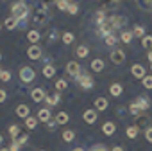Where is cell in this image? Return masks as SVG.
<instances>
[{"mask_svg":"<svg viewBox=\"0 0 152 151\" xmlns=\"http://www.w3.org/2000/svg\"><path fill=\"white\" fill-rule=\"evenodd\" d=\"M9 151H20V144L13 140V144H11V147H9Z\"/></svg>","mask_w":152,"mask_h":151,"instance_id":"681fc988","label":"cell"},{"mask_svg":"<svg viewBox=\"0 0 152 151\" xmlns=\"http://www.w3.org/2000/svg\"><path fill=\"white\" fill-rule=\"evenodd\" d=\"M6 97H7L6 90H0V103H4V101H6Z\"/></svg>","mask_w":152,"mask_h":151,"instance_id":"f907efd6","label":"cell"},{"mask_svg":"<svg viewBox=\"0 0 152 151\" xmlns=\"http://www.w3.org/2000/svg\"><path fill=\"white\" fill-rule=\"evenodd\" d=\"M134 126L138 128V130H147V128H150V117L147 115V113H140L138 117H136V121H134Z\"/></svg>","mask_w":152,"mask_h":151,"instance_id":"8992f818","label":"cell"},{"mask_svg":"<svg viewBox=\"0 0 152 151\" xmlns=\"http://www.w3.org/2000/svg\"><path fill=\"white\" fill-rule=\"evenodd\" d=\"M75 79H77V83H79L84 90H90V88L95 85V83H93V78H91L90 74H86V72H81V74H79Z\"/></svg>","mask_w":152,"mask_h":151,"instance_id":"277c9868","label":"cell"},{"mask_svg":"<svg viewBox=\"0 0 152 151\" xmlns=\"http://www.w3.org/2000/svg\"><path fill=\"white\" fill-rule=\"evenodd\" d=\"M115 131H116V126L113 122H104V126H102V133L104 135H113Z\"/></svg>","mask_w":152,"mask_h":151,"instance_id":"ffe728a7","label":"cell"},{"mask_svg":"<svg viewBox=\"0 0 152 151\" xmlns=\"http://www.w3.org/2000/svg\"><path fill=\"white\" fill-rule=\"evenodd\" d=\"M73 151H84V149H81V147H77V149H73Z\"/></svg>","mask_w":152,"mask_h":151,"instance_id":"11a10c76","label":"cell"},{"mask_svg":"<svg viewBox=\"0 0 152 151\" xmlns=\"http://www.w3.org/2000/svg\"><path fill=\"white\" fill-rule=\"evenodd\" d=\"M136 104H138V108H140L141 112H145V110L150 108V101H148L147 95H140V97L136 99Z\"/></svg>","mask_w":152,"mask_h":151,"instance_id":"4fadbf2b","label":"cell"},{"mask_svg":"<svg viewBox=\"0 0 152 151\" xmlns=\"http://www.w3.org/2000/svg\"><path fill=\"white\" fill-rule=\"evenodd\" d=\"M0 74H2V68H0Z\"/></svg>","mask_w":152,"mask_h":151,"instance_id":"680465c9","label":"cell"},{"mask_svg":"<svg viewBox=\"0 0 152 151\" xmlns=\"http://www.w3.org/2000/svg\"><path fill=\"white\" fill-rule=\"evenodd\" d=\"M45 101H47V104H48V106H56V104L61 101V95H59V94H54V95H47V97H45Z\"/></svg>","mask_w":152,"mask_h":151,"instance_id":"7402d4cb","label":"cell"},{"mask_svg":"<svg viewBox=\"0 0 152 151\" xmlns=\"http://www.w3.org/2000/svg\"><path fill=\"white\" fill-rule=\"evenodd\" d=\"M61 38H63V41H64L66 45L73 41V34H72V33H63V36H61Z\"/></svg>","mask_w":152,"mask_h":151,"instance_id":"60d3db41","label":"cell"},{"mask_svg":"<svg viewBox=\"0 0 152 151\" xmlns=\"http://www.w3.org/2000/svg\"><path fill=\"white\" fill-rule=\"evenodd\" d=\"M109 58H111V61H113L115 65H122V63L125 61V52H124L122 49H113V52L109 54Z\"/></svg>","mask_w":152,"mask_h":151,"instance_id":"52a82bcc","label":"cell"},{"mask_svg":"<svg viewBox=\"0 0 152 151\" xmlns=\"http://www.w3.org/2000/svg\"><path fill=\"white\" fill-rule=\"evenodd\" d=\"M145 138H147V140H148V142L152 144V126L145 130Z\"/></svg>","mask_w":152,"mask_h":151,"instance_id":"bcb514c9","label":"cell"},{"mask_svg":"<svg viewBox=\"0 0 152 151\" xmlns=\"http://www.w3.org/2000/svg\"><path fill=\"white\" fill-rule=\"evenodd\" d=\"M48 20H50V13H48V9L43 7V6H39L38 11H36V15H34V24H38V25H45Z\"/></svg>","mask_w":152,"mask_h":151,"instance_id":"3957f363","label":"cell"},{"mask_svg":"<svg viewBox=\"0 0 152 151\" xmlns=\"http://www.w3.org/2000/svg\"><path fill=\"white\" fill-rule=\"evenodd\" d=\"M0 151H9V147H4V149H0Z\"/></svg>","mask_w":152,"mask_h":151,"instance_id":"db71d44e","label":"cell"},{"mask_svg":"<svg viewBox=\"0 0 152 151\" xmlns=\"http://www.w3.org/2000/svg\"><path fill=\"white\" fill-rule=\"evenodd\" d=\"M132 34H134V36H138V38L147 36V34H145V27H141V25H136V27L132 29Z\"/></svg>","mask_w":152,"mask_h":151,"instance_id":"d6a6232c","label":"cell"},{"mask_svg":"<svg viewBox=\"0 0 152 151\" xmlns=\"http://www.w3.org/2000/svg\"><path fill=\"white\" fill-rule=\"evenodd\" d=\"M50 119H52V113H50L48 108H41V110L38 112V121H41V122H48Z\"/></svg>","mask_w":152,"mask_h":151,"instance_id":"5bb4252c","label":"cell"},{"mask_svg":"<svg viewBox=\"0 0 152 151\" xmlns=\"http://www.w3.org/2000/svg\"><path fill=\"white\" fill-rule=\"evenodd\" d=\"M0 79L7 83V81L11 79V72H9V70H2V74H0Z\"/></svg>","mask_w":152,"mask_h":151,"instance_id":"7bdbcfd3","label":"cell"},{"mask_svg":"<svg viewBox=\"0 0 152 151\" xmlns=\"http://www.w3.org/2000/svg\"><path fill=\"white\" fill-rule=\"evenodd\" d=\"M4 25H6L9 31H13V29H16V25H18V20H16L15 16H7V18H6V22H4Z\"/></svg>","mask_w":152,"mask_h":151,"instance_id":"44dd1931","label":"cell"},{"mask_svg":"<svg viewBox=\"0 0 152 151\" xmlns=\"http://www.w3.org/2000/svg\"><path fill=\"white\" fill-rule=\"evenodd\" d=\"M150 67H152V63H150Z\"/></svg>","mask_w":152,"mask_h":151,"instance_id":"91938a15","label":"cell"},{"mask_svg":"<svg viewBox=\"0 0 152 151\" xmlns=\"http://www.w3.org/2000/svg\"><path fill=\"white\" fill-rule=\"evenodd\" d=\"M43 76H45V78H52V76H56V68H54L52 65H45V68H43Z\"/></svg>","mask_w":152,"mask_h":151,"instance_id":"f546056e","label":"cell"},{"mask_svg":"<svg viewBox=\"0 0 152 151\" xmlns=\"http://www.w3.org/2000/svg\"><path fill=\"white\" fill-rule=\"evenodd\" d=\"M111 151H124V149H122V147H120V146H115V147H113V149H111Z\"/></svg>","mask_w":152,"mask_h":151,"instance_id":"816d5d0a","label":"cell"},{"mask_svg":"<svg viewBox=\"0 0 152 151\" xmlns=\"http://www.w3.org/2000/svg\"><path fill=\"white\" fill-rule=\"evenodd\" d=\"M0 144H2V135H0Z\"/></svg>","mask_w":152,"mask_h":151,"instance_id":"9f6ffc18","label":"cell"},{"mask_svg":"<svg viewBox=\"0 0 152 151\" xmlns=\"http://www.w3.org/2000/svg\"><path fill=\"white\" fill-rule=\"evenodd\" d=\"M68 121H70V115H68L66 112H59V113L56 115V122H57V124H66Z\"/></svg>","mask_w":152,"mask_h":151,"instance_id":"603a6c76","label":"cell"},{"mask_svg":"<svg viewBox=\"0 0 152 151\" xmlns=\"http://www.w3.org/2000/svg\"><path fill=\"white\" fill-rule=\"evenodd\" d=\"M141 45H143L147 50H152V36H143V38H141Z\"/></svg>","mask_w":152,"mask_h":151,"instance_id":"1f68e13d","label":"cell"},{"mask_svg":"<svg viewBox=\"0 0 152 151\" xmlns=\"http://www.w3.org/2000/svg\"><path fill=\"white\" fill-rule=\"evenodd\" d=\"M106 20H107V15H106L104 11H99V13L95 15V22H97V27H100V25H102Z\"/></svg>","mask_w":152,"mask_h":151,"instance_id":"cb8c5ba5","label":"cell"},{"mask_svg":"<svg viewBox=\"0 0 152 151\" xmlns=\"http://www.w3.org/2000/svg\"><path fill=\"white\" fill-rule=\"evenodd\" d=\"M124 25H125V18H122V16H118V15H111V16H107V20L99 27L97 34L106 38V36L113 34L115 29H120V27H124Z\"/></svg>","mask_w":152,"mask_h":151,"instance_id":"6da1fadb","label":"cell"},{"mask_svg":"<svg viewBox=\"0 0 152 151\" xmlns=\"http://www.w3.org/2000/svg\"><path fill=\"white\" fill-rule=\"evenodd\" d=\"M122 92H124V87H122L120 83H113V85L109 87V94H111L113 97H118V95H122Z\"/></svg>","mask_w":152,"mask_h":151,"instance_id":"e0dca14e","label":"cell"},{"mask_svg":"<svg viewBox=\"0 0 152 151\" xmlns=\"http://www.w3.org/2000/svg\"><path fill=\"white\" fill-rule=\"evenodd\" d=\"M107 106H109V101H107L106 97H99V99H95V108H97L99 112L107 110Z\"/></svg>","mask_w":152,"mask_h":151,"instance_id":"9a60e30c","label":"cell"},{"mask_svg":"<svg viewBox=\"0 0 152 151\" xmlns=\"http://www.w3.org/2000/svg\"><path fill=\"white\" fill-rule=\"evenodd\" d=\"M41 151H45V149H41Z\"/></svg>","mask_w":152,"mask_h":151,"instance_id":"94428289","label":"cell"},{"mask_svg":"<svg viewBox=\"0 0 152 151\" xmlns=\"http://www.w3.org/2000/svg\"><path fill=\"white\" fill-rule=\"evenodd\" d=\"M104 41H106V45H107V47H115V45L118 43V38H116L115 34H109V36H106V38H104Z\"/></svg>","mask_w":152,"mask_h":151,"instance_id":"f1b7e54d","label":"cell"},{"mask_svg":"<svg viewBox=\"0 0 152 151\" xmlns=\"http://www.w3.org/2000/svg\"><path fill=\"white\" fill-rule=\"evenodd\" d=\"M7 130H9V135H11V138H13V140H16V138L20 137V126L13 124V126H9Z\"/></svg>","mask_w":152,"mask_h":151,"instance_id":"d4e9b609","label":"cell"},{"mask_svg":"<svg viewBox=\"0 0 152 151\" xmlns=\"http://www.w3.org/2000/svg\"><path fill=\"white\" fill-rule=\"evenodd\" d=\"M147 58H148V61L152 63V50H148V56H147Z\"/></svg>","mask_w":152,"mask_h":151,"instance_id":"f5cc1de1","label":"cell"},{"mask_svg":"<svg viewBox=\"0 0 152 151\" xmlns=\"http://www.w3.org/2000/svg\"><path fill=\"white\" fill-rule=\"evenodd\" d=\"M27 40L32 41V45H38V41H39V33H38L36 29L29 31V33H27Z\"/></svg>","mask_w":152,"mask_h":151,"instance_id":"d6986e66","label":"cell"},{"mask_svg":"<svg viewBox=\"0 0 152 151\" xmlns=\"http://www.w3.org/2000/svg\"><path fill=\"white\" fill-rule=\"evenodd\" d=\"M16 115L22 117V119H27L29 117V106L27 104H18L16 106Z\"/></svg>","mask_w":152,"mask_h":151,"instance_id":"ac0fdd59","label":"cell"},{"mask_svg":"<svg viewBox=\"0 0 152 151\" xmlns=\"http://www.w3.org/2000/svg\"><path fill=\"white\" fill-rule=\"evenodd\" d=\"M56 6H57L61 11H68V6H70V2H68V0H56Z\"/></svg>","mask_w":152,"mask_h":151,"instance_id":"d590c367","label":"cell"},{"mask_svg":"<svg viewBox=\"0 0 152 151\" xmlns=\"http://www.w3.org/2000/svg\"><path fill=\"white\" fill-rule=\"evenodd\" d=\"M31 97H32V101H34V103H41V101H45L47 94H45V90H43V88H34V90L31 92Z\"/></svg>","mask_w":152,"mask_h":151,"instance_id":"8fae6325","label":"cell"},{"mask_svg":"<svg viewBox=\"0 0 152 151\" xmlns=\"http://www.w3.org/2000/svg\"><path fill=\"white\" fill-rule=\"evenodd\" d=\"M66 72H68L70 76H73V78H77V76L81 74L79 63H77V61H70V63H66Z\"/></svg>","mask_w":152,"mask_h":151,"instance_id":"ba28073f","label":"cell"},{"mask_svg":"<svg viewBox=\"0 0 152 151\" xmlns=\"http://www.w3.org/2000/svg\"><path fill=\"white\" fill-rule=\"evenodd\" d=\"M56 126H57V122H56V121H48V122H47V130H48V131H54V130H56Z\"/></svg>","mask_w":152,"mask_h":151,"instance_id":"7dc6e473","label":"cell"},{"mask_svg":"<svg viewBox=\"0 0 152 151\" xmlns=\"http://www.w3.org/2000/svg\"><path fill=\"white\" fill-rule=\"evenodd\" d=\"M88 52H90V49H88L86 45H79L77 49H75V54L81 56V58H86V56H88Z\"/></svg>","mask_w":152,"mask_h":151,"instance_id":"83f0119b","label":"cell"},{"mask_svg":"<svg viewBox=\"0 0 152 151\" xmlns=\"http://www.w3.org/2000/svg\"><path fill=\"white\" fill-rule=\"evenodd\" d=\"M77 11H79V6L75 4V2H70V6H68V15H77Z\"/></svg>","mask_w":152,"mask_h":151,"instance_id":"f35d334b","label":"cell"},{"mask_svg":"<svg viewBox=\"0 0 152 151\" xmlns=\"http://www.w3.org/2000/svg\"><path fill=\"white\" fill-rule=\"evenodd\" d=\"M140 112H141V110L138 108V104H136V101H134V103L131 104V113H132L134 117H138V115H140Z\"/></svg>","mask_w":152,"mask_h":151,"instance_id":"ee69618b","label":"cell"},{"mask_svg":"<svg viewBox=\"0 0 152 151\" xmlns=\"http://www.w3.org/2000/svg\"><path fill=\"white\" fill-rule=\"evenodd\" d=\"M91 68H93L95 72H102V70H104V61H102V59H93V61H91Z\"/></svg>","mask_w":152,"mask_h":151,"instance_id":"4316f807","label":"cell"},{"mask_svg":"<svg viewBox=\"0 0 152 151\" xmlns=\"http://www.w3.org/2000/svg\"><path fill=\"white\" fill-rule=\"evenodd\" d=\"M138 133H140V130H138L136 126H129V128H127V137H129V138H136Z\"/></svg>","mask_w":152,"mask_h":151,"instance_id":"e575fe53","label":"cell"},{"mask_svg":"<svg viewBox=\"0 0 152 151\" xmlns=\"http://www.w3.org/2000/svg\"><path fill=\"white\" fill-rule=\"evenodd\" d=\"M131 74L134 76V78H138V79H143L145 76H147V74H145V68H143L141 65H138V63H134V65L131 67Z\"/></svg>","mask_w":152,"mask_h":151,"instance_id":"30bf717a","label":"cell"},{"mask_svg":"<svg viewBox=\"0 0 152 151\" xmlns=\"http://www.w3.org/2000/svg\"><path fill=\"white\" fill-rule=\"evenodd\" d=\"M141 81H143V87H145V88H148V90L152 88V76H145Z\"/></svg>","mask_w":152,"mask_h":151,"instance_id":"ab89813d","label":"cell"},{"mask_svg":"<svg viewBox=\"0 0 152 151\" xmlns=\"http://www.w3.org/2000/svg\"><path fill=\"white\" fill-rule=\"evenodd\" d=\"M47 36H48V41H50V43H54V41H56V40H57V36H59V33H57V31H56V29H50V31H48V34H47Z\"/></svg>","mask_w":152,"mask_h":151,"instance_id":"74e56055","label":"cell"},{"mask_svg":"<svg viewBox=\"0 0 152 151\" xmlns=\"http://www.w3.org/2000/svg\"><path fill=\"white\" fill-rule=\"evenodd\" d=\"M66 87H68V83H66L64 79H59V81L56 83V88H57L59 92H61V90H66Z\"/></svg>","mask_w":152,"mask_h":151,"instance_id":"b9f144b4","label":"cell"},{"mask_svg":"<svg viewBox=\"0 0 152 151\" xmlns=\"http://www.w3.org/2000/svg\"><path fill=\"white\" fill-rule=\"evenodd\" d=\"M73 137H75V133H73L72 130H64V131H63V140L70 142V140H73Z\"/></svg>","mask_w":152,"mask_h":151,"instance_id":"8d00e7d4","label":"cell"},{"mask_svg":"<svg viewBox=\"0 0 152 151\" xmlns=\"http://www.w3.org/2000/svg\"><path fill=\"white\" fill-rule=\"evenodd\" d=\"M36 124H38V119H36V117H27V119H25V126H27L29 130H34Z\"/></svg>","mask_w":152,"mask_h":151,"instance_id":"836d02e7","label":"cell"},{"mask_svg":"<svg viewBox=\"0 0 152 151\" xmlns=\"http://www.w3.org/2000/svg\"><path fill=\"white\" fill-rule=\"evenodd\" d=\"M11 16H15L18 22H23L27 16H29V6L27 2H23V0H16V2L11 6Z\"/></svg>","mask_w":152,"mask_h":151,"instance_id":"7a4b0ae2","label":"cell"},{"mask_svg":"<svg viewBox=\"0 0 152 151\" xmlns=\"http://www.w3.org/2000/svg\"><path fill=\"white\" fill-rule=\"evenodd\" d=\"M34 78H36L34 68H31V67H22L20 68V79L23 83H31V81H34Z\"/></svg>","mask_w":152,"mask_h":151,"instance_id":"5b68a950","label":"cell"},{"mask_svg":"<svg viewBox=\"0 0 152 151\" xmlns=\"http://www.w3.org/2000/svg\"><path fill=\"white\" fill-rule=\"evenodd\" d=\"M27 140H29V137H27V135H20V137H18V138L15 140V142H18L20 146H23V144H25Z\"/></svg>","mask_w":152,"mask_h":151,"instance_id":"f6af8a7d","label":"cell"},{"mask_svg":"<svg viewBox=\"0 0 152 151\" xmlns=\"http://www.w3.org/2000/svg\"><path fill=\"white\" fill-rule=\"evenodd\" d=\"M138 4L145 11H152V0H138Z\"/></svg>","mask_w":152,"mask_h":151,"instance_id":"4dcf8cb0","label":"cell"},{"mask_svg":"<svg viewBox=\"0 0 152 151\" xmlns=\"http://www.w3.org/2000/svg\"><path fill=\"white\" fill-rule=\"evenodd\" d=\"M83 117H84V122H88V124H95V121H97L95 110H86V112L83 113Z\"/></svg>","mask_w":152,"mask_h":151,"instance_id":"2e32d148","label":"cell"},{"mask_svg":"<svg viewBox=\"0 0 152 151\" xmlns=\"http://www.w3.org/2000/svg\"><path fill=\"white\" fill-rule=\"evenodd\" d=\"M91 151H107V149L102 144H95V146H91Z\"/></svg>","mask_w":152,"mask_h":151,"instance_id":"c3c4849f","label":"cell"},{"mask_svg":"<svg viewBox=\"0 0 152 151\" xmlns=\"http://www.w3.org/2000/svg\"><path fill=\"white\" fill-rule=\"evenodd\" d=\"M0 59H2V54H0Z\"/></svg>","mask_w":152,"mask_h":151,"instance_id":"6f0895ef","label":"cell"},{"mask_svg":"<svg viewBox=\"0 0 152 151\" xmlns=\"http://www.w3.org/2000/svg\"><path fill=\"white\" fill-rule=\"evenodd\" d=\"M41 47L39 45H31L29 49H27V56L31 58V59H39L41 58Z\"/></svg>","mask_w":152,"mask_h":151,"instance_id":"9c48e42d","label":"cell"},{"mask_svg":"<svg viewBox=\"0 0 152 151\" xmlns=\"http://www.w3.org/2000/svg\"><path fill=\"white\" fill-rule=\"evenodd\" d=\"M97 2H99L102 7H106V9H116V7L120 6L122 0H97Z\"/></svg>","mask_w":152,"mask_h":151,"instance_id":"7c38bea8","label":"cell"},{"mask_svg":"<svg viewBox=\"0 0 152 151\" xmlns=\"http://www.w3.org/2000/svg\"><path fill=\"white\" fill-rule=\"evenodd\" d=\"M132 31H122V34H120V40L124 41V43H131V40H132Z\"/></svg>","mask_w":152,"mask_h":151,"instance_id":"484cf974","label":"cell"}]
</instances>
